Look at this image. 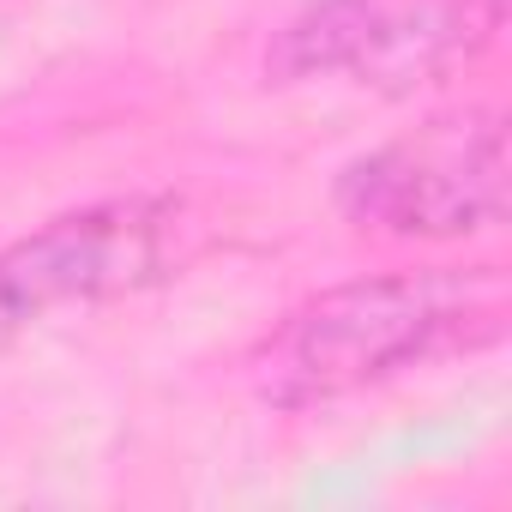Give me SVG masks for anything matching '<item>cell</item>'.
<instances>
[{
	"label": "cell",
	"instance_id": "obj_2",
	"mask_svg": "<svg viewBox=\"0 0 512 512\" xmlns=\"http://www.w3.org/2000/svg\"><path fill=\"white\" fill-rule=\"evenodd\" d=\"M199 247V223L175 193H127L0 247V344L55 308H97L175 278Z\"/></svg>",
	"mask_w": 512,
	"mask_h": 512
},
{
	"label": "cell",
	"instance_id": "obj_4",
	"mask_svg": "<svg viewBox=\"0 0 512 512\" xmlns=\"http://www.w3.org/2000/svg\"><path fill=\"white\" fill-rule=\"evenodd\" d=\"M338 211L356 229L404 241H458L506 217V115L446 109L362 151L338 175Z\"/></svg>",
	"mask_w": 512,
	"mask_h": 512
},
{
	"label": "cell",
	"instance_id": "obj_3",
	"mask_svg": "<svg viewBox=\"0 0 512 512\" xmlns=\"http://www.w3.org/2000/svg\"><path fill=\"white\" fill-rule=\"evenodd\" d=\"M506 31V0H308L278 31L266 73L278 85L338 79L410 97L482 61Z\"/></svg>",
	"mask_w": 512,
	"mask_h": 512
},
{
	"label": "cell",
	"instance_id": "obj_1",
	"mask_svg": "<svg viewBox=\"0 0 512 512\" xmlns=\"http://www.w3.org/2000/svg\"><path fill=\"white\" fill-rule=\"evenodd\" d=\"M500 272H380L350 278L302 308H290L247 356V380L278 410H314L338 404L350 392H368L392 380L398 368L434 356L470 326L500 320Z\"/></svg>",
	"mask_w": 512,
	"mask_h": 512
}]
</instances>
